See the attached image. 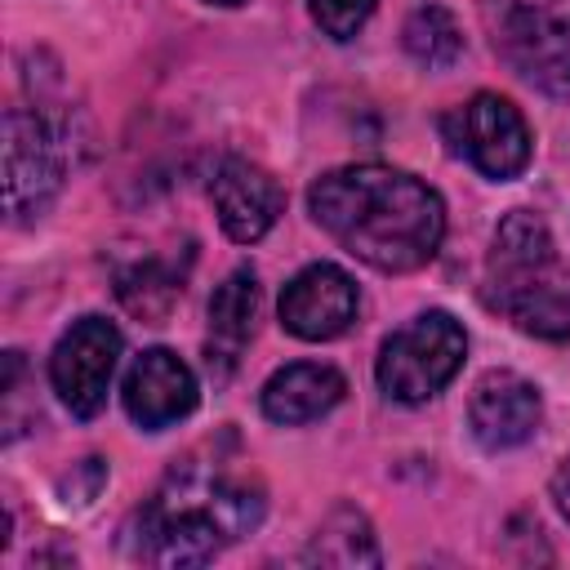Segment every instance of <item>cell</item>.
<instances>
[{"label": "cell", "mask_w": 570, "mask_h": 570, "mask_svg": "<svg viewBox=\"0 0 570 570\" xmlns=\"http://www.w3.org/2000/svg\"><path fill=\"white\" fill-rule=\"evenodd\" d=\"M312 218L361 263L379 272L423 267L445 236L441 196L392 165L330 169L307 191Z\"/></svg>", "instance_id": "obj_1"}, {"label": "cell", "mask_w": 570, "mask_h": 570, "mask_svg": "<svg viewBox=\"0 0 570 570\" xmlns=\"http://www.w3.org/2000/svg\"><path fill=\"white\" fill-rule=\"evenodd\" d=\"M263 521V485L232 472L218 450L191 454L138 508L129 552L151 566H200Z\"/></svg>", "instance_id": "obj_2"}, {"label": "cell", "mask_w": 570, "mask_h": 570, "mask_svg": "<svg viewBox=\"0 0 570 570\" xmlns=\"http://www.w3.org/2000/svg\"><path fill=\"white\" fill-rule=\"evenodd\" d=\"M490 303L525 334L570 338V272L557 263L548 223L530 209H512L494 232Z\"/></svg>", "instance_id": "obj_3"}, {"label": "cell", "mask_w": 570, "mask_h": 570, "mask_svg": "<svg viewBox=\"0 0 570 570\" xmlns=\"http://www.w3.org/2000/svg\"><path fill=\"white\" fill-rule=\"evenodd\" d=\"M485 27L521 80L570 102V0H485Z\"/></svg>", "instance_id": "obj_4"}, {"label": "cell", "mask_w": 570, "mask_h": 570, "mask_svg": "<svg viewBox=\"0 0 570 570\" xmlns=\"http://www.w3.org/2000/svg\"><path fill=\"white\" fill-rule=\"evenodd\" d=\"M463 352H468L463 325L450 312H423L383 338L374 374L392 401L419 405V401L436 396L459 374Z\"/></svg>", "instance_id": "obj_5"}, {"label": "cell", "mask_w": 570, "mask_h": 570, "mask_svg": "<svg viewBox=\"0 0 570 570\" xmlns=\"http://www.w3.org/2000/svg\"><path fill=\"white\" fill-rule=\"evenodd\" d=\"M67 174V134L49 111H4V209L13 223L49 209Z\"/></svg>", "instance_id": "obj_6"}, {"label": "cell", "mask_w": 570, "mask_h": 570, "mask_svg": "<svg viewBox=\"0 0 570 570\" xmlns=\"http://www.w3.org/2000/svg\"><path fill=\"white\" fill-rule=\"evenodd\" d=\"M120 361V330L102 316H80L49 356V379L76 419H94L107 405V387Z\"/></svg>", "instance_id": "obj_7"}, {"label": "cell", "mask_w": 570, "mask_h": 570, "mask_svg": "<svg viewBox=\"0 0 570 570\" xmlns=\"http://www.w3.org/2000/svg\"><path fill=\"white\" fill-rule=\"evenodd\" d=\"M445 134L454 142V151H463L485 178H517L530 165V129L525 116L499 98V94H476L468 98L450 120Z\"/></svg>", "instance_id": "obj_8"}, {"label": "cell", "mask_w": 570, "mask_h": 570, "mask_svg": "<svg viewBox=\"0 0 570 570\" xmlns=\"http://www.w3.org/2000/svg\"><path fill=\"white\" fill-rule=\"evenodd\" d=\"M356 285L334 263H312L281 289V325L307 343L338 338L356 321Z\"/></svg>", "instance_id": "obj_9"}, {"label": "cell", "mask_w": 570, "mask_h": 570, "mask_svg": "<svg viewBox=\"0 0 570 570\" xmlns=\"http://www.w3.org/2000/svg\"><path fill=\"white\" fill-rule=\"evenodd\" d=\"M543 419V401L539 387L512 370H490L476 387H472V405H468V423L472 436L485 450H512L521 441L534 436Z\"/></svg>", "instance_id": "obj_10"}, {"label": "cell", "mask_w": 570, "mask_h": 570, "mask_svg": "<svg viewBox=\"0 0 570 570\" xmlns=\"http://www.w3.org/2000/svg\"><path fill=\"white\" fill-rule=\"evenodd\" d=\"M196 396H200L196 374L169 347L142 352L125 374V410L147 432H160V428L187 419L196 410Z\"/></svg>", "instance_id": "obj_11"}, {"label": "cell", "mask_w": 570, "mask_h": 570, "mask_svg": "<svg viewBox=\"0 0 570 570\" xmlns=\"http://www.w3.org/2000/svg\"><path fill=\"white\" fill-rule=\"evenodd\" d=\"M209 196H214L223 232L232 240H240V245L263 240L276 227L281 209H285L281 183L263 165H249V160H223V169L214 174Z\"/></svg>", "instance_id": "obj_12"}, {"label": "cell", "mask_w": 570, "mask_h": 570, "mask_svg": "<svg viewBox=\"0 0 570 570\" xmlns=\"http://www.w3.org/2000/svg\"><path fill=\"white\" fill-rule=\"evenodd\" d=\"M347 383L334 365H316V361H294L285 370H276L263 383V414L272 423H312L321 414H330L343 401Z\"/></svg>", "instance_id": "obj_13"}, {"label": "cell", "mask_w": 570, "mask_h": 570, "mask_svg": "<svg viewBox=\"0 0 570 570\" xmlns=\"http://www.w3.org/2000/svg\"><path fill=\"white\" fill-rule=\"evenodd\" d=\"M258 276L249 267H236L218 294L209 298V365L214 361H236V352L249 343L254 321H258Z\"/></svg>", "instance_id": "obj_14"}, {"label": "cell", "mask_w": 570, "mask_h": 570, "mask_svg": "<svg viewBox=\"0 0 570 570\" xmlns=\"http://www.w3.org/2000/svg\"><path fill=\"white\" fill-rule=\"evenodd\" d=\"M303 561L312 566H338V570H352V566H379V543H374V530L370 521L356 512V508H334L321 530L312 534Z\"/></svg>", "instance_id": "obj_15"}, {"label": "cell", "mask_w": 570, "mask_h": 570, "mask_svg": "<svg viewBox=\"0 0 570 570\" xmlns=\"http://www.w3.org/2000/svg\"><path fill=\"white\" fill-rule=\"evenodd\" d=\"M401 40H405V53H410L414 62L432 67V71H436V67H450V62L463 53V31H459L454 13L441 9V4H419V9L405 18Z\"/></svg>", "instance_id": "obj_16"}, {"label": "cell", "mask_w": 570, "mask_h": 570, "mask_svg": "<svg viewBox=\"0 0 570 570\" xmlns=\"http://www.w3.org/2000/svg\"><path fill=\"white\" fill-rule=\"evenodd\" d=\"M178 289L183 285L160 263H138L134 272L120 276V303L134 316H142V321H165L169 307H174V298H178Z\"/></svg>", "instance_id": "obj_17"}, {"label": "cell", "mask_w": 570, "mask_h": 570, "mask_svg": "<svg viewBox=\"0 0 570 570\" xmlns=\"http://www.w3.org/2000/svg\"><path fill=\"white\" fill-rule=\"evenodd\" d=\"M374 4H379V0H307L312 18H316L321 31L334 36V40H352V36L365 27V18L374 13Z\"/></svg>", "instance_id": "obj_18"}, {"label": "cell", "mask_w": 570, "mask_h": 570, "mask_svg": "<svg viewBox=\"0 0 570 570\" xmlns=\"http://www.w3.org/2000/svg\"><path fill=\"white\" fill-rule=\"evenodd\" d=\"M552 499H557V512L570 521V459H561V468L552 472Z\"/></svg>", "instance_id": "obj_19"}, {"label": "cell", "mask_w": 570, "mask_h": 570, "mask_svg": "<svg viewBox=\"0 0 570 570\" xmlns=\"http://www.w3.org/2000/svg\"><path fill=\"white\" fill-rule=\"evenodd\" d=\"M209 4H240V0H209Z\"/></svg>", "instance_id": "obj_20"}]
</instances>
